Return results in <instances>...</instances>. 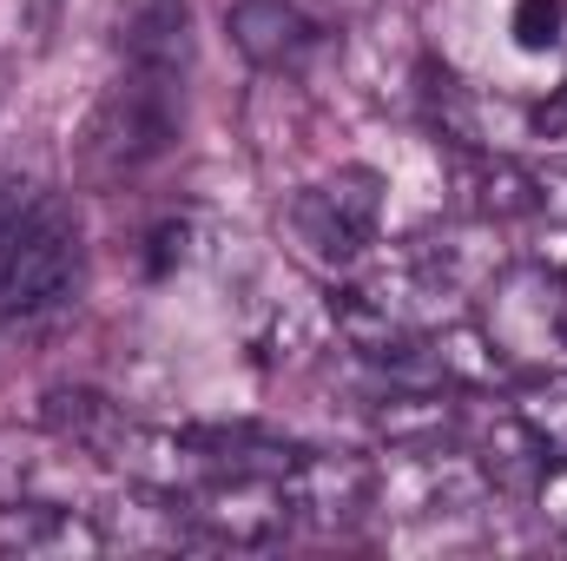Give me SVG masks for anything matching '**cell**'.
Instances as JSON below:
<instances>
[{
  "label": "cell",
  "instance_id": "obj_16",
  "mask_svg": "<svg viewBox=\"0 0 567 561\" xmlns=\"http://www.w3.org/2000/svg\"><path fill=\"white\" fill-rule=\"evenodd\" d=\"M377 422H383L390 442H442L449 422H455V410H449L442 397H429V390H410V397H390V410Z\"/></svg>",
  "mask_w": 567,
  "mask_h": 561
},
{
  "label": "cell",
  "instance_id": "obj_8",
  "mask_svg": "<svg viewBox=\"0 0 567 561\" xmlns=\"http://www.w3.org/2000/svg\"><path fill=\"white\" fill-rule=\"evenodd\" d=\"M225 33H231V47H238L251 67H265V73L297 67V60L317 47V20H310L303 0H231V7H225Z\"/></svg>",
  "mask_w": 567,
  "mask_h": 561
},
{
  "label": "cell",
  "instance_id": "obj_20",
  "mask_svg": "<svg viewBox=\"0 0 567 561\" xmlns=\"http://www.w3.org/2000/svg\"><path fill=\"white\" fill-rule=\"evenodd\" d=\"M528 126H535L542 140H567V86H555V93L528 113Z\"/></svg>",
  "mask_w": 567,
  "mask_h": 561
},
{
  "label": "cell",
  "instance_id": "obj_2",
  "mask_svg": "<svg viewBox=\"0 0 567 561\" xmlns=\"http://www.w3.org/2000/svg\"><path fill=\"white\" fill-rule=\"evenodd\" d=\"M80 278V218L66 198H13L0 218V310H47Z\"/></svg>",
  "mask_w": 567,
  "mask_h": 561
},
{
  "label": "cell",
  "instance_id": "obj_12",
  "mask_svg": "<svg viewBox=\"0 0 567 561\" xmlns=\"http://www.w3.org/2000/svg\"><path fill=\"white\" fill-rule=\"evenodd\" d=\"M47 429L60 436V442H73V449H86L93 462H106L113 449H120V436L133 429L126 410L113 404V397H100V390H80V384H60V390H47Z\"/></svg>",
  "mask_w": 567,
  "mask_h": 561
},
{
  "label": "cell",
  "instance_id": "obj_11",
  "mask_svg": "<svg viewBox=\"0 0 567 561\" xmlns=\"http://www.w3.org/2000/svg\"><path fill=\"white\" fill-rule=\"evenodd\" d=\"M462 192H468V212L488 218V225H508V218H535L542 212V172H528L508 152H468L462 159Z\"/></svg>",
  "mask_w": 567,
  "mask_h": 561
},
{
  "label": "cell",
  "instance_id": "obj_3",
  "mask_svg": "<svg viewBox=\"0 0 567 561\" xmlns=\"http://www.w3.org/2000/svg\"><path fill=\"white\" fill-rule=\"evenodd\" d=\"M482 337L502 350V364H555L567 350V284L548 265H502L482 284Z\"/></svg>",
  "mask_w": 567,
  "mask_h": 561
},
{
  "label": "cell",
  "instance_id": "obj_7",
  "mask_svg": "<svg viewBox=\"0 0 567 561\" xmlns=\"http://www.w3.org/2000/svg\"><path fill=\"white\" fill-rule=\"evenodd\" d=\"M86 449L60 442L53 429L47 436H20V429H0V509L7 502H53V509H73L86 496Z\"/></svg>",
  "mask_w": 567,
  "mask_h": 561
},
{
  "label": "cell",
  "instance_id": "obj_4",
  "mask_svg": "<svg viewBox=\"0 0 567 561\" xmlns=\"http://www.w3.org/2000/svg\"><path fill=\"white\" fill-rule=\"evenodd\" d=\"M482 489H488L482 462L442 442H390V462H377V509L396 516H449L468 509Z\"/></svg>",
  "mask_w": 567,
  "mask_h": 561
},
{
  "label": "cell",
  "instance_id": "obj_15",
  "mask_svg": "<svg viewBox=\"0 0 567 561\" xmlns=\"http://www.w3.org/2000/svg\"><path fill=\"white\" fill-rule=\"evenodd\" d=\"M508 410L548 456H567V370H528Z\"/></svg>",
  "mask_w": 567,
  "mask_h": 561
},
{
  "label": "cell",
  "instance_id": "obj_19",
  "mask_svg": "<svg viewBox=\"0 0 567 561\" xmlns=\"http://www.w3.org/2000/svg\"><path fill=\"white\" fill-rule=\"evenodd\" d=\"M185 245H192V232H185V225H158V232H152V258H145V265H152V278H165L172 265H185Z\"/></svg>",
  "mask_w": 567,
  "mask_h": 561
},
{
  "label": "cell",
  "instance_id": "obj_6",
  "mask_svg": "<svg viewBox=\"0 0 567 561\" xmlns=\"http://www.w3.org/2000/svg\"><path fill=\"white\" fill-rule=\"evenodd\" d=\"M192 522H198L212 542H231V549H265V542H278V536H284L290 502H284L278 476L231 469V476H218L212 489H198V496H192Z\"/></svg>",
  "mask_w": 567,
  "mask_h": 561
},
{
  "label": "cell",
  "instance_id": "obj_18",
  "mask_svg": "<svg viewBox=\"0 0 567 561\" xmlns=\"http://www.w3.org/2000/svg\"><path fill=\"white\" fill-rule=\"evenodd\" d=\"M535 509H542L548 529H561L567 536V456L542 462V476H535Z\"/></svg>",
  "mask_w": 567,
  "mask_h": 561
},
{
  "label": "cell",
  "instance_id": "obj_21",
  "mask_svg": "<svg viewBox=\"0 0 567 561\" xmlns=\"http://www.w3.org/2000/svg\"><path fill=\"white\" fill-rule=\"evenodd\" d=\"M535 265H548V272H555V278L567 284V225H561V218L548 225V238H542V252H535Z\"/></svg>",
  "mask_w": 567,
  "mask_h": 561
},
{
  "label": "cell",
  "instance_id": "obj_13",
  "mask_svg": "<svg viewBox=\"0 0 567 561\" xmlns=\"http://www.w3.org/2000/svg\"><path fill=\"white\" fill-rule=\"evenodd\" d=\"M185 53H192V13H185V0H140L126 13V60L133 67L185 73Z\"/></svg>",
  "mask_w": 567,
  "mask_h": 561
},
{
  "label": "cell",
  "instance_id": "obj_17",
  "mask_svg": "<svg viewBox=\"0 0 567 561\" xmlns=\"http://www.w3.org/2000/svg\"><path fill=\"white\" fill-rule=\"evenodd\" d=\"M508 33H515L522 53H555L567 40V0H515Z\"/></svg>",
  "mask_w": 567,
  "mask_h": 561
},
{
  "label": "cell",
  "instance_id": "obj_9",
  "mask_svg": "<svg viewBox=\"0 0 567 561\" xmlns=\"http://www.w3.org/2000/svg\"><path fill=\"white\" fill-rule=\"evenodd\" d=\"M93 522H100V542L126 549V555H158V549L192 542V502L172 489H152V482H133V496L106 502Z\"/></svg>",
  "mask_w": 567,
  "mask_h": 561
},
{
  "label": "cell",
  "instance_id": "obj_10",
  "mask_svg": "<svg viewBox=\"0 0 567 561\" xmlns=\"http://www.w3.org/2000/svg\"><path fill=\"white\" fill-rule=\"evenodd\" d=\"M284 238H290V252H297L303 265H317V272H350V265L370 252L377 232H363L323 185H303V192L284 205Z\"/></svg>",
  "mask_w": 567,
  "mask_h": 561
},
{
  "label": "cell",
  "instance_id": "obj_14",
  "mask_svg": "<svg viewBox=\"0 0 567 561\" xmlns=\"http://www.w3.org/2000/svg\"><path fill=\"white\" fill-rule=\"evenodd\" d=\"M429 357H435V377L442 384H462V390H495L508 384V364L502 350L482 337V324H449L429 337Z\"/></svg>",
  "mask_w": 567,
  "mask_h": 561
},
{
  "label": "cell",
  "instance_id": "obj_1",
  "mask_svg": "<svg viewBox=\"0 0 567 561\" xmlns=\"http://www.w3.org/2000/svg\"><path fill=\"white\" fill-rule=\"evenodd\" d=\"M178 100H185V73H158L133 67L106 86V100L93 106L86 133H80V172L86 178H120L140 172L145 159H158L178 140Z\"/></svg>",
  "mask_w": 567,
  "mask_h": 561
},
{
  "label": "cell",
  "instance_id": "obj_5",
  "mask_svg": "<svg viewBox=\"0 0 567 561\" xmlns=\"http://www.w3.org/2000/svg\"><path fill=\"white\" fill-rule=\"evenodd\" d=\"M290 522H317V529H343L357 516L377 509V462L350 456V449H310L290 456V469L278 476Z\"/></svg>",
  "mask_w": 567,
  "mask_h": 561
}]
</instances>
